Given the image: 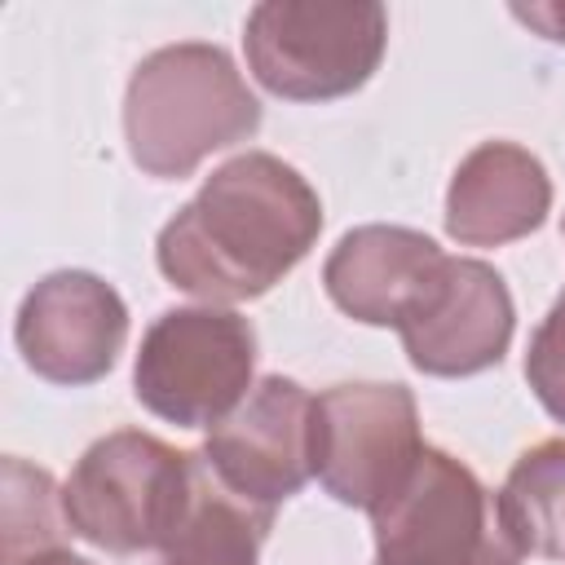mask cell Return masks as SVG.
Returning a JSON list of instances; mask_svg holds the SVG:
<instances>
[{
    "label": "cell",
    "mask_w": 565,
    "mask_h": 565,
    "mask_svg": "<svg viewBox=\"0 0 565 565\" xmlns=\"http://www.w3.org/2000/svg\"><path fill=\"white\" fill-rule=\"evenodd\" d=\"M322 234L318 190L278 154L247 150L221 163L159 230L163 278L207 305H238L282 282Z\"/></svg>",
    "instance_id": "1"
},
{
    "label": "cell",
    "mask_w": 565,
    "mask_h": 565,
    "mask_svg": "<svg viewBox=\"0 0 565 565\" xmlns=\"http://www.w3.org/2000/svg\"><path fill=\"white\" fill-rule=\"evenodd\" d=\"M260 102L216 44H168L137 62L124 93L128 154L146 177L181 181L207 154L247 141Z\"/></svg>",
    "instance_id": "2"
},
{
    "label": "cell",
    "mask_w": 565,
    "mask_h": 565,
    "mask_svg": "<svg viewBox=\"0 0 565 565\" xmlns=\"http://www.w3.org/2000/svg\"><path fill=\"white\" fill-rule=\"evenodd\" d=\"M199 481V455L141 428H115L93 441L62 486V512L84 543L132 556L163 552Z\"/></svg>",
    "instance_id": "3"
},
{
    "label": "cell",
    "mask_w": 565,
    "mask_h": 565,
    "mask_svg": "<svg viewBox=\"0 0 565 565\" xmlns=\"http://www.w3.org/2000/svg\"><path fill=\"white\" fill-rule=\"evenodd\" d=\"M384 44L388 13L375 0H265L243 22L247 71L282 102H335L358 93L375 75Z\"/></svg>",
    "instance_id": "4"
},
{
    "label": "cell",
    "mask_w": 565,
    "mask_h": 565,
    "mask_svg": "<svg viewBox=\"0 0 565 565\" xmlns=\"http://www.w3.org/2000/svg\"><path fill=\"white\" fill-rule=\"evenodd\" d=\"M375 565H521L499 494L455 455L424 446L402 490L371 512Z\"/></svg>",
    "instance_id": "5"
},
{
    "label": "cell",
    "mask_w": 565,
    "mask_h": 565,
    "mask_svg": "<svg viewBox=\"0 0 565 565\" xmlns=\"http://www.w3.org/2000/svg\"><path fill=\"white\" fill-rule=\"evenodd\" d=\"M256 371V331L221 305L159 313L132 362L137 402L177 428H216L247 393Z\"/></svg>",
    "instance_id": "6"
},
{
    "label": "cell",
    "mask_w": 565,
    "mask_h": 565,
    "mask_svg": "<svg viewBox=\"0 0 565 565\" xmlns=\"http://www.w3.org/2000/svg\"><path fill=\"white\" fill-rule=\"evenodd\" d=\"M309 455L322 490L375 512L388 503L424 455L419 411L406 384H335L313 397Z\"/></svg>",
    "instance_id": "7"
},
{
    "label": "cell",
    "mask_w": 565,
    "mask_h": 565,
    "mask_svg": "<svg viewBox=\"0 0 565 565\" xmlns=\"http://www.w3.org/2000/svg\"><path fill=\"white\" fill-rule=\"evenodd\" d=\"M516 309L508 282L472 256H441L437 274L397 322L402 349L415 371L463 380L490 371L512 344Z\"/></svg>",
    "instance_id": "8"
},
{
    "label": "cell",
    "mask_w": 565,
    "mask_h": 565,
    "mask_svg": "<svg viewBox=\"0 0 565 565\" xmlns=\"http://www.w3.org/2000/svg\"><path fill=\"white\" fill-rule=\"evenodd\" d=\"M13 340L40 380L79 388L115 366L128 340V305L106 278L88 269H57L26 291Z\"/></svg>",
    "instance_id": "9"
},
{
    "label": "cell",
    "mask_w": 565,
    "mask_h": 565,
    "mask_svg": "<svg viewBox=\"0 0 565 565\" xmlns=\"http://www.w3.org/2000/svg\"><path fill=\"white\" fill-rule=\"evenodd\" d=\"M309 415H313V397L296 380L265 375L207 433L203 459L221 477V486L274 512L313 477Z\"/></svg>",
    "instance_id": "10"
},
{
    "label": "cell",
    "mask_w": 565,
    "mask_h": 565,
    "mask_svg": "<svg viewBox=\"0 0 565 565\" xmlns=\"http://www.w3.org/2000/svg\"><path fill=\"white\" fill-rule=\"evenodd\" d=\"M552 212V177L516 141L468 150L446 190V234L459 247H503L534 234Z\"/></svg>",
    "instance_id": "11"
},
{
    "label": "cell",
    "mask_w": 565,
    "mask_h": 565,
    "mask_svg": "<svg viewBox=\"0 0 565 565\" xmlns=\"http://www.w3.org/2000/svg\"><path fill=\"white\" fill-rule=\"evenodd\" d=\"M441 247L406 225H358L322 265V287L353 322L397 327L441 265Z\"/></svg>",
    "instance_id": "12"
},
{
    "label": "cell",
    "mask_w": 565,
    "mask_h": 565,
    "mask_svg": "<svg viewBox=\"0 0 565 565\" xmlns=\"http://www.w3.org/2000/svg\"><path fill=\"white\" fill-rule=\"evenodd\" d=\"M274 525L269 508H256L238 499L199 455V481L194 499L177 525V534L163 543L159 565H256L260 543Z\"/></svg>",
    "instance_id": "13"
},
{
    "label": "cell",
    "mask_w": 565,
    "mask_h": 565,
    "mask_svg": "<svg viewBox=\"0 0 565 565\" xmlns=\"http://www.w3.org/2000/svg\"><path fill=\"white\" fill-rule=\"evenodd\" d=\"M499 508L525 552L565 561V437L539 441L512 463Z\"/></svg>",
    "instance_id": "14"
},
{
    "label": "cell",
    "mask_w": 565,
    "mask_h": 565,
    "mask_svg": "<svg viewBox=\"0 0 565 565\" xmlns=\"http://www.w3.org/2000/svg\"><path fill=\"white\" fill-rule=\"evenodd\" d=\"M4 565L22 561L31 552L66 547V512H62V490L44 468H26L22 459L4 463Z\"/></svg>",
    "instance_id": "15"
},
{
    "label": "cell",
    "mask_w": 565,
    "mask_h": 565,
    "mask_svg": "<svg viewBox=\"0 0 565 565\" xmlns=\"http://www.w3.org/2000/svg\"><path fill=\"white\" fill-rule=\"evenodd\" d=\"M525 380H530L539 406L552 419L565 424V291L556 296V305L547 309V318L539 322V331L530 335Z\"/></svg>",
    "instance_id": "16"
},
{
    "label": "cell",
    "mask_w": 565,
    "mask_h": 565,
    "mask_svg": "<svg viewBox=\"0 0 565 565\" xmlns=\"http://www.w3.org/2000/svg\"><path fill=\"white\" fill-rule=\"evenodd\" d=\"M512 18L543 31L547 40L565 44V4H512Z\"/></svg>",
    "instance_id": "17"
},
{
    "label": "cell",
    "mask_w": 565,
    "mask_h": 565,
    "mask_svg": "<svg viewBox=\"0 0 565 565\" xmlns=\"http://www.w3.org/2000/svg\"><path fill=\"white\" fill-rule=\"evenodd\" d=\"M9 565H93V561L75 556L71 547H49V552H31V556H22V561H9Z\"/></svg>",
    "instance_id": "18"
}]
</instances>
